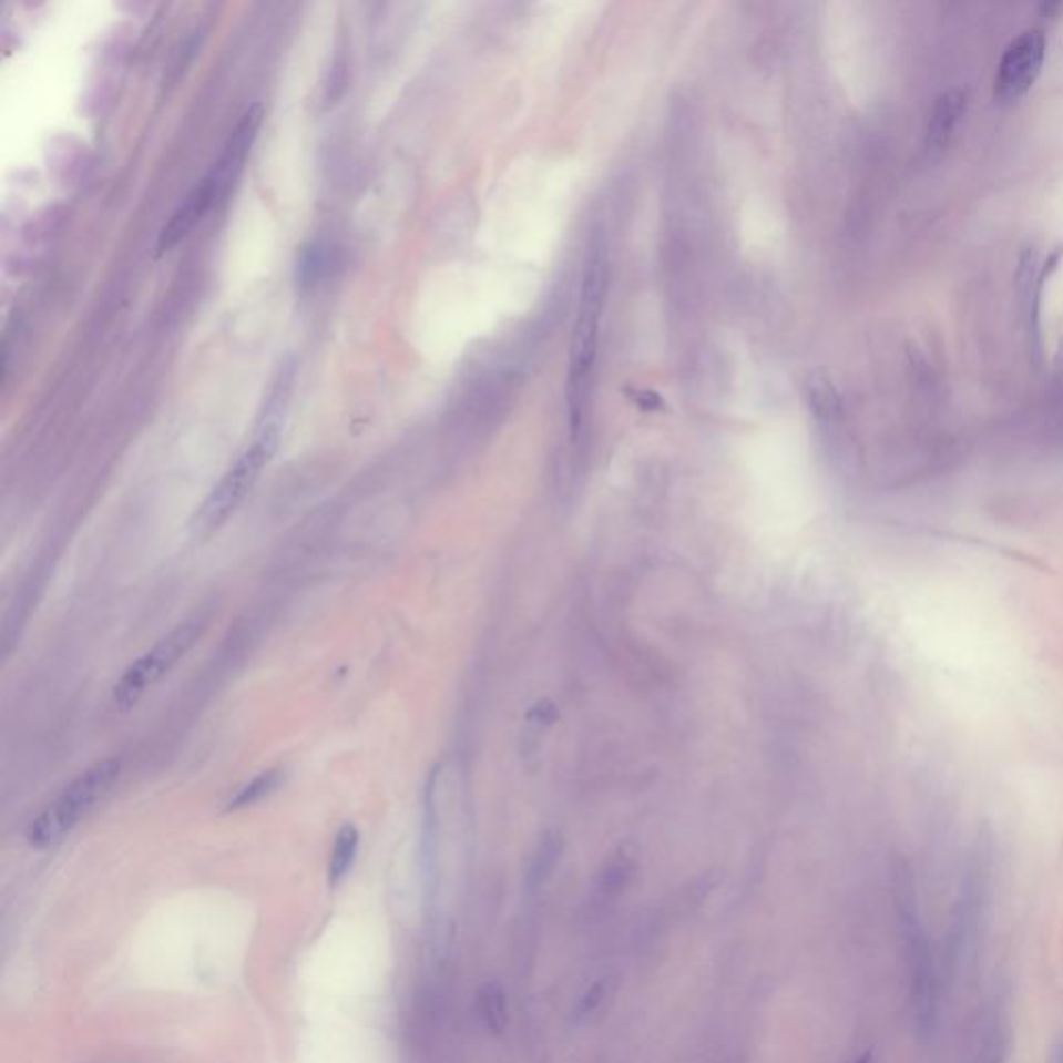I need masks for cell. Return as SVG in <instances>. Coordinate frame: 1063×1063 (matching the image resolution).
<instances>
[{
	"label": "cell",
	"mask_w": 1063,
	"mask_h": 1063,
	"mask_svg": "<svg viewBox=\"0 0 1063 1063\" xmlns=\"http://www.w3.org/2000/svg\"><path fill=\"white\" fill-rule=\"evenodd\" d=\"M476 1008L484 1026L494 1034H503L509 1024L508 995L499 982H484L478 989Z\"/></svg>",
	"instance_id": "obj_9"
},
{
	"label": "cell",
	"mask_w": 1063,
	"mask_h": 1063,
	"mask_svg": "<svg viewBox=\"0 0 1063 1063\" xmlns=\"http://www.w3.org/2000/svg\"><path fill=\"white\" fill-rule=\"evenodd\" d=\"M609 993H611V981H609V979H601V981L594 982L589 991L584 993V998L580 999L575 1012H578L580 1018H589V1015L594 1014V1012H599V1010L603 1008L606 998H609Z\"/></svg>",
	"instance_id": "obj_13"
},
{
	"label": "cell",
	"mask_w": 1063,
	"mask_h": 1063,
	"mask_svg": "<svg viewBox=\"0 0 1063 1063\" xmlns=\"http://www.w3.org/2000/svg\"><path fill=\"white\" fill-rule=\"evenodd\" d=\"M850 1063H872V1055H870V1051H867V1053H862V1055H858L856 1060H851Z\"/></svg>",
	"instance_id": "obj_14"
},
{
	"label": "cell",
	"mask_w": 1063,
	"mask_h": 1063,
	"mask_svg": "<svg viewBox=\"0 0 1063 1063\" xmlns=\"http://www.w3.org/2000/svg\"><path fill=\"white\" fill-rule=\"evenodd\" d=\"M121 777V763L115 758L102 760L83 770L78 779L50 801L49 806L33 818L28 827V841L32 848L47 850L59 844L96 804L104 800Z\"/></svg>",
	"instance_id": "obj_4"
},
{
	"label": "cell",
	"mask_w": 1063,
	"mask_h": 1063,
	"mask_svg": "<svg viewBox=\"0 0 1063 1063\" xmlns=\"http://www.w3.org/2000/svg\"><path fill=\"white\" fill-rule=\"evenodd\" d=\"M360 848V834L354 825H345L335 837L330 860H328V883L330 887L341 883L354 867Z\"/></svg>",
	"instance_id": "obj_10"
},
{
	"label": "cell",
	"mask_w": 1063,
	"mask_h": 1063,
	"mask_svg": "<svg viewBox=\"0 0 1063 1063\" xmlns=\"http://www.w3.org/2000/svg\"><path fill=\"white\" fill-rule=\"evenodd\" d=\"M283 784V773L278 769L264 770L258 777H254L249 784L237 789V794L227 801V810H239L254 806L277 791L278 786Z\"/></svg>",
	"instance_id": "obj_12"
},
{
	"label": "cell",
	"mask_w": 1063,
	"mask_h": 1063,
	"mask_svg": "<svg viewBox=\"0 0 1063 1063\" xmlns=\"http://www.w3.org/2000/svg\"><path fill=\"white\" fill-rule=\"evenodd\" d=\"M898 918H900L901 946L908 977V999L912 1024L920 1041H929L937 1031L939 1022V968L934 960L927 927L918 914L917 903L910 896L898 898Z\"/></svg>",
	"instance_id": "obj_3"
},
{
	"label": "cell",
	"mask_w": 1063,
	"mask_h": 1063,
	"mask_svg": "<svg viewBox=\"0 0 1063 1063\" xmlns=\"http://www.w3.org/2000/svg\"><path fill=\"white\" fill-rule=\"evenodd\" d=\"M1051 1063H1063V1043L1060 1047L1055 1049L1053 1057H1051Z\"/></svg>",
	"instance_id": "obj_15"
},
{
	"label": "cell",
	"mask_w": 1063,
	"mask_h": 1063,
	"mask_svg": "<svg viewBox=\"0 0 1063 1063\" xmlns=\"http://www.w3.org/2000/svg\"><path fill=\"white\" fill-rule=\"evenodd\" d=\"M965 106L968 94L964 90H948L937 96L924 133V150L929 161H939L946 154L953 132L964 116Z\"/></svg>",
	"instance_id": "obj_8"
},
{
	"label": "cell",
	"mask_w": 1063,
	"mask_h": 1063,
	"mask_svg": "<svg viewBox=\"0 0 1063 1063\" xmlns=\"http://www.w3.org/2000/svg\"><path fill=\"white\" fill-rule=\"evenodd\" d=\"M202 632H204V622L200 617L187 620L177 625L171 634H166L161 642H156L146 655L133 661L113 689L116 708L130 711L140 703L147 687L161 682L164 675L190 653V648L200 640Z\"/></svg>",
	"instance_id": "obj_5"
},
{
	"label": "cell",
	"mask_w": 1063,
	"mask_h": 1063,
	"mask_svg": "<svg viewBox=\"0 0 1063 1063\" xmlns=\"http://www.w3.org/2000/svg\"><path fill=\"white\" fill-rule=\"evenodd\" d=\"M287 391L283 382H278L277 391L270 397V403L254 435V441L246 451L231 466L221 482L214 487L206 501L197 509L196 518L192 522V530L196 536H208L214 530L229 520L231 513L242 505L247 492L256 484L264 466L273 459L280 441L283 430V406Z\"/></svg>",
	"instance_id": "obj_2"
},
{
	"label": "cell",
	"mask_w": 1063,
	"mask_h": 1063,
	"mask_svg": "<svg viewBox=\"0 0 1063 1063\" xmlns=\"http://www.w3.org/2000/svg\"><path fill=\"white\" fill-rule=\"evenodd\" d=\"M563 854V839L559 834H546L540 839L539 848L534 851L530 868H528V887L530 891H536L542 885L551 879L555 872L556 865Z\"/></svg>",
	"instance_id": "obj_11"
},
{
	"label": "cell",
	"mask_w": 1063,
	"mask_h": 1063,
	"mask_svg": "<svg viewBox=\"0 0 1063 1063\" xmlns=\"http://www.w3.org/2000/svg\"><path fill=\"white\" fill-rule=\"evenodd\" d=\"M606 289V247L601 235L592 239L589 258L582 277L580 308L573 327L572 347H570V370H568V413L570 432L578 439L584 430L589 413L594 366L599 351V325L605 304Z\"/></svg>",
	"instance_id": "obj_1"
},
{
	"label": "cell",
	"mask_w": 1063,
	"mask_h": 1063,
	"mask_svg": "<svg viewBox=\"0 0 1063 1063\" xmlns=\"http://www.w3.org/2000/svg\"><path fill=\"white\" fill-rule=\"evenodd\" d=\"M1063 246H1057L1053 252H1049L1047 258L1039 264V252L1036 247H1026L1020 256L1018 263V297H1020V311L1024 320V330H1026V345H1029V356L1031 361L1039 368L1043 361V337H1041V306H1043V292L1047 285L1049 277L1057 270L1062 263Z\"/></svg>",
	"instance_id": "obj_7"
},
{
	"label": "cell",
	"mask_w": 1063,
	"mask_h": 1063,
	"mask_svg": "<svg viewBox=\"0 0 1063 1063\" xmlns=\"http://www.w3.org/2000/svg\"><path fill=\"white\" fill-rule=\"evenodd\" d=\"M1047 57V35L1041 28H1031L1015 35L999 61L995 75V100L1014 104L1024 99L1039 80Z\"/></svg>",
	"instance_id": "obj_6"
}]
</instances>
